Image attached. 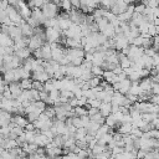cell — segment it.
Returning <instances> with one entry per match:
<instances>
[{
  "label": "cell",
  "instance_id": "21",
  "mask_svg": "<svg viewBox=\"0 0 159 159\" xmlns=\"http://www.w3.org/2000/svg\"><path fill=\"white\" fill-rule=\"evenodd\" d=\"M104 14H106V9L102 7L101 5L97 6V7L93 10V12H92V15L94 16L96 20H97V19H101V17H104Z\"/></svg>",
  "mask_w": 159,
  "mask_h": 159
},
{
  "label": "cell",
  "instance_id": "45",
  "mask_svg": "<svg viewBox=\"0 0 159 159\" xmlns=\"http://www.w3.org/2000/svg\"><path fill=\"white\" fill-rule=\"evenodd\" d=\"M153 65L154 66H159V52H157L153 56Z\"/></svg>",
  "mask_w": 159,
  "mask_h": 159
},
{
  "label": "cell",
  "instance_id": "9",
  "mask_svg": "<svg viewBox=\"0 0 159 159\" xmlns=\"http://www.w3.org/2000/svg\"><path fill=\"white\" fill-rule=\"evenodd\" d=\"M31 53H32V50L29 46L22 47V48H19V50H15V55H17L22 61L26 60V58H29L31 56Z\"/></svg>",
  "mask_w": 159,
  "mask_h": 159
},
{
  "label": "cell",
  "instance_id": "3",
  "mask_svg": "<svg viewBox=\"0 0 159 159\" xmlns=\"http://www.w3.org/2000/svg\"><path fill=\"white\" fill-rule=\"evenodd\" d=\"M153 83H154V82H153V80H152L150 76H148V77H143V78L139 81V84H140L143 92H144V93H148V94H153V92H152Z\"/></svg>",
  "mask_w": 159,
  "mask_h": 159
},
{
  "label": "cell",
  "instance_id": "7",
  "mask_svg": "<svg viewBox=\"0 0 159 159\" xmlns=\"http://www.w3.org/2000/svg\"><path fill=\"white\" fill-rule=\"evenodd\" d=\"M102 77H103V80H106V81L109 82L111 84H113V83H116V82H119V81H118V77H117V75L113 72V70H104Z\"/></svg>",
  "mask_w": 159,
  "mask_h": 159
},
{
  "label": "cell",
  "instance_id": "38",
  "mask_svg": "<svg viewBox=\"0 0 159 159\" xmlns=\"http://www.w3.org/2000/svg\"><path fill=\"white\" fill-rule=\"evenodd\" d=\"M145 4H143V2H139V4H137L135 5V12H139V14H143L144 12V10H145Z\"/></svg>",
  "mask_w": 159,
  "mask_h": 159
},
{
  "label": "cell",
  "instance_id": "28",
  "mask_svg": "<svg viewBox=\"0 0 159 159\" xmlns=\"http://www.w3.org/2000/svg\"><path fill=\"white\" fill-rule=\"evenodd\" d=\"M108 148H107V145L106 144H101V143H97L93 148H92V152H93V154L96 155V154H98V153H102V152H104V150H107Z\"/></svg>",
  "mask_w": 159,
  "mask_h": 159
},
{
  "label": "cell",
  "instance_id": "34",
  "mask_svg": "<svg viewBox=\"0 0 159 159\" xmlns=\"http://www.w3.org/2000/svg\"><path fill=\"white\" fill-rule=\"evenodd\" d=\"M157 52H158V50H157V48H155L154 46L144 48V53H145V55H148V56H152V57H153V56H154V55H155Z\"/></svg>",
  "mask_w": 159,
  "mask_h": 159
},
{
  "label": "cell",
  "instance_id": "11",
  "mask_svg": "<svg viewBox=\"0 0 159 159\" xmlns=\"http://www.w3.org/2000/svg\"><path fill=\"white\" fill-rule=\"evenodd\" d=\"M12 122L16 124V125H20L22 128L26 127V124L29 123V119L24 117V114H19V113H15V116H12Z\"/></svg>",
  "mask_w": 159,
  "mask_h": 159
},
{
  "label": "cell",
  "instance_id": "20",
  "mask_svg": "<svg viewBox=\"0 0 159 159\" xmlns=\"http://www.w3.org/2000/svg\"><path fill=\"white\" fill-rule=\"evenodd\" d=\"M87 134H88L87 128H86V127H80V128H77L76 132H75V138H76V139H84Z\"/></svg>",
  "mask_w": 159,
  "mask_h": 159
},
{
  "label": "cell",
  "instance_id": "2",
  "mask_svg": "<svg viewBox=\"0 0 159 159\" xmlns=\"http://www.w3.org/2000/svg\"><path fill=\"white\" fill-rule=\"evenodd\" d=\"M45 34H46L47 42H60L61 41L62 31H58L55 27H46L45 29Z\"/></svg>",
  "mask_w": 159,
  "mask_h": 159
},
{
  "label": "cell",
  "instance_id": "10",
  "mask_svg": "<svg viewBox=\"0 0 159 159\" xmlns=\"http://www.w3.org/2000/svg\"><path fill=\"white\" fill-rule=\"evenodd\" d=\"M124 99H125V94L122 93V92H119V91H116V92L113 93V97H112V104L123 106Z\"/></svg>",
  "mask_w": 159,
  "mask_h": 159
},
{
  "label": "cell",
  "instance_id": "4",
  "mask_svg": "<svg viewBox=\"0 0 159 159\" xmlns=\"http://www.w3.org/2000/svg\"><path fill=\"white\" fill-rule=\"evenodd\" d=\"M12 122V114L11 112H7L5 109H1L0 112V125H9Z\"/></svg>",
  "mask_w": 159,
  "mask_h": 159
},
{
  "label": "cell",
  "instance_id": "8",
  "mask_svg": "<svg viewBox=\"0 0 159 159\" xmlns=\"http://www.w3.org/2000/svg\"><path fill=\"white\" fill-rule=\"evenodd\" d=\"M50 78H52L45 70L43 71H37V72H32V80H37V81H41V82H46L48 81Z\"/></svg>",
  "mask_w": 159,
  "mask_h": 159
},
{
  "label": "cell",
  "instance_id": "16",
  "mask_svg": "<svg viewBox=\"0 0 159 159\" xmlns=\"http://www.w3.org/2000/svg\"><path fill=\"white\" fill-rule=\"evenodd\" d=\"M63 55H65V48L61 45L52 50V60H55V61L60 62V60L63 57Z\"/></svg>",
  "mask_w": 159,
  "mask_h": 159
},
{
  "label": "cell",
  "instance_id": "49",
  "mask_svg": "<svg viewBox=\"0 0 159 159\" xmlns=\"http://www.w3.org/2000/svg\"><path fill=\"white\" fill-rule=\"evenodd\" d=\"M154 16L155 17H159V6L154 7Z\"/></svg>",
  "mask_w": 159,
  "mask_h": 159
},
{
  "label": "cell",
  "instance_id": "48",
  "mask_svg": "<svg viewBox=\"0 0 159 159\" xmlns=\"http://www.w3.org/2000/svg\"><path fill=\"white\" fill-rule=\"evenodd\" d=\"M20 1H21V0H9V4H10V5H14V6H16V5H17Z\"/></svg>",
  "mask_w": 159,
  "mask_h": 159
},
{
  "label": "cell",
  "instance_id": "31",
  "mask_svg": "<svg viewBox=\"0 0 159 159\" xmlns=\"http://www.w3.org/2000/svg\"><path fill=\"white\" fill-rule=\"evenodd\" d=\"M130 134H132V135L134 137V139H135V138H140V137H143V130H142L140 128L133 127V129H132Z\"/></svg>",
  "mask_w": 159,
  "mask_h": 159
},
{
  "label": "cell",
  "instance_id": "12",
  "mask_svg": "<svg viewBox=\"0 0 159 159\" xmlns=\"http://www.w3.org/2000/svg\"><path fill=\"white\" fill-rule=\"evenodd\" d=\"M130 86H132V80L128 77V78H125V80H123V81L119 82V89L118 91L122 92V93H124V94H127L129 92Z\"/></svg>",
  "mask_w": 159,
  "mask_h": 159
},
{
  "label": "cell",
  "instance_id": "43",
  "mask_svg": "<svg viewBox=\"0 0 159 159\" xmlns=\"http://www.w3.org/2000/svg\"><path fill=\"white\" fill-rule=\"evenodd\" d=\"M152 92H153L154 94H159V82H154V83H153Z\"/></svg>",
  "mask_w": 159,
  "mask_h": 159
},
{
  "label": "cell",
  "instance_id": "18",
  "mask_svg": "<svg viewBox=\"0 0 159 159\" xmlns=\"http://www.w3.org/2000/svg\"><path fill=\"white\" fill-rule=\"evenodd\" d=\"M102 32H103V34H104V35H106L108 39H112V37H114V36L117 35V32H116V27H114V26H113L111 22L107 25V27H106V29H104Z\"/></svg>",
  "mask_w": 159,
  "mask_h": 159
},
{
  "label": "cell",
  "instance_id": "44",
  "mask_svg": "<svg viewBox=\"0 0 159 159\" xmlns=\"http://www.w3.org/2000/svg\"><path fill=\"white\" fill-rule=\"evenodd\" d=\"M73 9H81V0H71Z\"/></svg>",
  "mask_w": 159,
  "mask_h": 159
},
{
  "label": "cell",
  "instance_id": "6",
  "mask_svg": "<svg viewBox=\"0 0 159 159\" xmlns=\"http://www.w3.org/2000/svg\"><path fill=\"white\" fill-rule=\"evenodd\" d=\"M31 16H32L34 19H36V20L40 22V25H43V22H45V20H46V16L43 15L42 9H41V7H37V6L32 9V14H31Z\"/></svg>",
  "mask_w": 159,
  "mask_h": 159
},
{
  "label": "cell",
  "instance_id": "29",
  "mask_svg": "<svg viewBox=\"0 0 159 159\" xmlns=\"http://www.w3.org/2000/svg\"><path fill=\"white\" fill-rule=\"evenodd\" d=\"M101 104H102V101L99 99V98H89L88 99V102H87V106L88 107H96V108H99L101 107Z\"/></svg>",
  "mask_w": 159,
  "mask_h": 159
},
{
  "label": "cell",
  "instance_id": "23",
  "mask_svg": "<svg viewBox=\"0 0 159 159\" xmlns=\"http://www.w3.org/2000/svg\"><path fill=\"white\" fill-rule=\"evenodd\" d=\"M32 82H34L32 77H30V78H22L20 81V84H21L22 89H31L32 88Z\"/></svg>",
  "mask_w": 159,
  "mask_h": 159
},
{
  "label": "cell",
  "instance_id": "32",
  "mask_svg": "<svg viewBox=\"0 0 159 159\" xmlns=\"http://www.w3.org/2000/svg\"><path fill=\"white\" fill-rule=\"evenodd\" d=\"M61 96L62 97H66V98H72V97H76L75 96V93H73V91H71V89H62L61 91Z\"/></svg>",
  "mask_w": 159,
  "mask_h": 159
},
{
  "label": "cell",
  "instance_id": "50",
  "mask_svg": "<svg viewBox=\"0 0 159 159\" xmlns=\"http://www.w3.org/2000/svg\"><path fill=\"white\" fill-rule=\"evenodd\" d=\"M158 52H159V47H158Z\"/></svg>",
  "mask_w": 159,
  "mask_h": 159
},
{
  "label": "cell",
  "instance_id": "33",
  "mask_svg": "<svg viewBox=\"0 0 159 159\" xmlns=\"http://www.w3.org/2000/svg\"><path fill=\"white\" fill-rule=\"evenodd\" d=\"M104 17L108 20V21H112L114 19H117V15L112 11V10H106V14H104Z\"/></svg>",
  "mask_w": 159,
  "mask_h": 159
},
{
  "label": "cell",
  "instance_id": "27",
  "mask_svg": "<svg viewBox=\"0 0 159 159\" xmlns=\"http://www.w3.org/2000/svg\"><path fill=\"white\" fill-rule=\"evenodd\" d=\"M75 113H76V116L82 117V116L88 114V109L86 108V106H77V107H75Z\"/></svg>",
  "mask_w": 159,
  "mask_h": 159
},
{
  "label": "cell",
  "instance_id": "24",
  "mask_svg": "<svg viewBox=\"0 0 159 159\" xmlns=\"http://www.w3.org/2000/svg\"><path fill=\"white\" fill-rule=\"evenodd\" d=\"M102 80H103V77H99V76H93L91 80H88V84H89V87H91V88L97 87V86H99V84H101Z\"/></svg>",
  "mask_w": 159,
  "mask_h": 159
},
{
  "label": "cell",
  "instance_id": "30",
  "mask_svg": "<svg viewBox=\"0 0 159 159\" xmlns=\"http://www.w3.org/2000/svg\"><path fill=\"white\" fill-rule=\"evenodd\" d=\"M132 81H140L143 77H142V75H140V71L139 70H133L132 71V73L128 76Z\"/></svg>",
  "mask_w": 159,
  "mask_h": 159
},
{
  "label": "cell",
  "instance_id": "46",
  "mask_svg": "<svg viewBox=\"0 0 159 159\" xmlns=\"http://www.w3.org/2000/svg\"><path fill=\"white\" fill-rule=\"evenodd\" d=\"M147 155V150H143V149H138L137 152V158H143Z\"/></svg>",
  "mask_w": 159,
  "mask_h": 159
},
{
  "label": "cell",
  "instance_id": "36",
  "mask_svg": "<svg viewBox=\"0 0 159 159\" xmlns=\"http://www.w3.org/2000/svg\"><path fill=\"white\" fill-rule=\"evenodd\" d=\"M32 88H36V89H39V91H43V82L37 81V80H34V82H32Z\"/></svg>",
  "mask_w": 159,
  "mask_h": 159
},
{
  "label": "cell",
  "instance_id": "26",
  "mask_svg": "<svg viewBox=\"0 0 159 159\" xmlns=\"http://www.w3.org/2000/svg\"><path fill=\"white\" fill-rule=\"evenodd\" d=\"M91 72H92V75H93V76H99V77H102V76H103L104 70L102 68V66L93 65V66H92V68H91Z\"/></svg>",
  "mask_w": 159,
  "mask_h": 159
},
{
  "label": "cell",
  "instance_id": "39",
  "mask_svg": "<svg viewBox=\"0 0 159 159\" xmlns=\"http://www.w3.org/2000/svg\"><path fill=\"white\" fill-rule=\"evenodd\" d=\"M26 21H27V22H29V24H30V25H31L32 27H36V26H40V22H39V21L36 20V19H34L32 16H30V17H27V19H26Z\"/></svg>",
  "mask_w": 159,
  "mask_h": 159
},
{
  "label": "cell",
  "instance_id": "1",
  "mask_svg": "<svg viewBox=\"0 0 159 159\" xmlns=\"http://www.w3.org/2000/svg\"><path fill=\"white\" fill-rule=\"evenodd\" d=\"M41 9H42L43 15L46 16V19H50V17H56V16L58 15V9H60V6H58L53 0H51V1H48V2H45Z\"/></svg>",
  "mask_w": 159,
  "mask_h": 159
},
{
  "label": "cell",
  "instance_id": "41",
  "mask_svg": "<svg viewBox=\"0 0 159 159\" xmlns=\"http://www.w3.org/2000/svg\"><path fill=\"white\" fill-rule=\"evenodd\" d=\"M40 99H42V101H47L48 99V92H46V91H40Z\"/></svg>",
  "mask_w": 159,
  "mask_h": 159
},
{
  "label": "cell",
  "instance_id": "40",
  "mask_svg": "<svg viewBox=\"0 0 159 159\" xmlns=\"http://www.w3.org/2000/svg\"><path fill=\"white\" fill-rule=\"evenodd\" d=\"M26 116H27L29 122H35V120L37 119V117H39V114H37V113H35V112H30V113H27Z\"/></svg>",
  "mask_w": 159,
  "mask_h": 159
},
{
  "label": "cell",
  "instance_id": "25",
  "mask_svg": "<svg viewBox=\"0 0 159 159\" xmlns=\"http://www.w3.org/2000/svg\"><path fill=\"white\" fill-rule=\"evenodd\" d=\"M113 139V133H106L104 135H102L99 139H98V143H101V144H108L111 140Z\"/></svg>",
  "mask_w": 159,
  "mask_h": 159
},
{
  "label": "cell",
  "instance_id": "15",
  "mask_svg": "<svg viewBox=\"0 0 159 159\" xmlns=\"http://www.w3.org/2000/svg\"><path fill=\"white\" fill-rule=\"evenodd\" d=\"M21 31H22V35L24 36H27V37H31L32 35H34V27L27 22V21H25L24 24H21Z\"/></svg>",
  "mask_w": 159,
  "mask_h": 159
},
{
  "label": "cell",
  "instance_id": "47",
  "mask_svg": "<svg viewBox=\"0 0 159 159\" xmlns=\"http://www.w3.org/2000/svg\"><path fill=\"white\" fill-rule=\"evenodd\" d=\"M113 72H114L116 75H119L120 72H123V68L120 67V65H117V66L113 68Z\"/></svg>",
  "mask_w": 159,
  "mask_h": 159
},
{
  "label": "cell",
  "instance_id": "37",
  "mask_svg": "<svg viewBox=\"0 0 159 159\" xmlns=\"http://www.w3.org/2000/svg\"><path fill=\"white\" fill-rule=\"evenodd\" d=\"M133 122V117L130 116V113H125L120 120V123H132Z\"/></svg>",
  "mask_w": 159,
  "mask_h": 159
},
{
  "label": "cell",
  "instance_id": "35",
  "mask_svg": "<svg viewBox=\"0 0 159 159\" xmlns=\"http://www.w3.org/2000/svg\"><path fill=\"white\" fill-rule=\"evenodd\" d=\"M143 41H144V37L142 35L137 36L135 39H133V42L132 45H135V46H143Z\"/></svg>",
  "mask_w": 159,
  "mask_h": 159
},
{
  "label": "cell",
  "instance_id": "5",
  "mask_svg": "<svg viewBox=\"0 0 159 159\" xmlns=\"http://www.w3.org/2000/svg\"><path fill=\"white\" fill-rule=\"evenodd\" d=\"M41 51H42V58L45 61H50L52 60V48L50 46V42H45L42 46H41Z\"/></svg>",
  "mask_w": 159,
  "mask_h": 159
},
{
  "label": "cell",
  "instance_id": "17",
  "mask_svg": "<svg viewBox=\"0 0 159 159\" xmlns=\"http://www.w3.org/2000/svg\"><path fill=\"white\" fill-rule=\"evenodd\" d=\"M133 129V124L132 123H120L117 127V132L122 133V134H129Z\"/></svg>",
  "mask_w": 159,
  "mask_h": 159
},
{
  "label": "cell",
  "instance_id": "13",
  "mask_svg": "<svg viewBox=\"0 0 159 159\" xmlns=\"http://www.w3.org/2000/svg\"><path fill=\"white\" fill-rule=\"evenodd\" d=\"M0 45L1 46H14V39L6 32H1Z\"/></svg>",
  "mask_w": 159,
  "mask_h": 159
},
{
  "label": "cell",
  "instance_id": "22",
  "mask_svg": "<svg viewBox=\"0 0 159 159\" xmlns=\"http://www.w3.org/2000/svg\"><path fill=\"white\" fill-rule=\"evenodd\" d=\"M96 24H97V27H98V30L102 32L106 27H107V25L109 24V21L106 19V17H101V19H97L96 20Z\"/></svg>",
  "mask_w": 159,
  "mask_h": 159
},
{
  "label": "cell",
  "instance_id": "14",
  "mask_svg": "<svg viewBox=\"0 0 159 159\" xmlns=\"http://www.w3.org/2000/svg\"><path fill=\"white\" fill-rule=\"evenodd\" d=\"M112 107H113L112 102H102V104H101V107H99V112H101L104 117H107V116H109V114L112 113Z\"/></svg>",
  "mask_w": 159,
  "mask_h": 159
},
{
  "label": "cell",
  "instance_id": "42",
  "mask_svg": "<svg viewBox=\"0 0 159 159\" xmlns=\"http://www.w3.org/2000/svg\"><path fill=\"white\" fill-rule=\"evenodd\" d=\"M68 103L75 108V107H77V106H78V98H77V97H72V98H70Z\"/></svg>",
  "mask_w": 159,
  "mask_h": 159
},
{
  "label": "cell",
  "instance_id": "19",
  "mask_svg": "<svg viewBox=\"0 0 159 159\" xmlns=\"http://www.w3.org/2000/svg\"><path fill=\"white\" fill-rule=\"evenodd\" d=\"M109 129H111V127L108 125V124H106V123H103V124H101V127H99V129L97 130V133H96V138L97 139H99L102 135H104L106 133H109Z\"/></svg>",
  "mask_w": 159,
  "mask_h": 159
}]
</instances>
